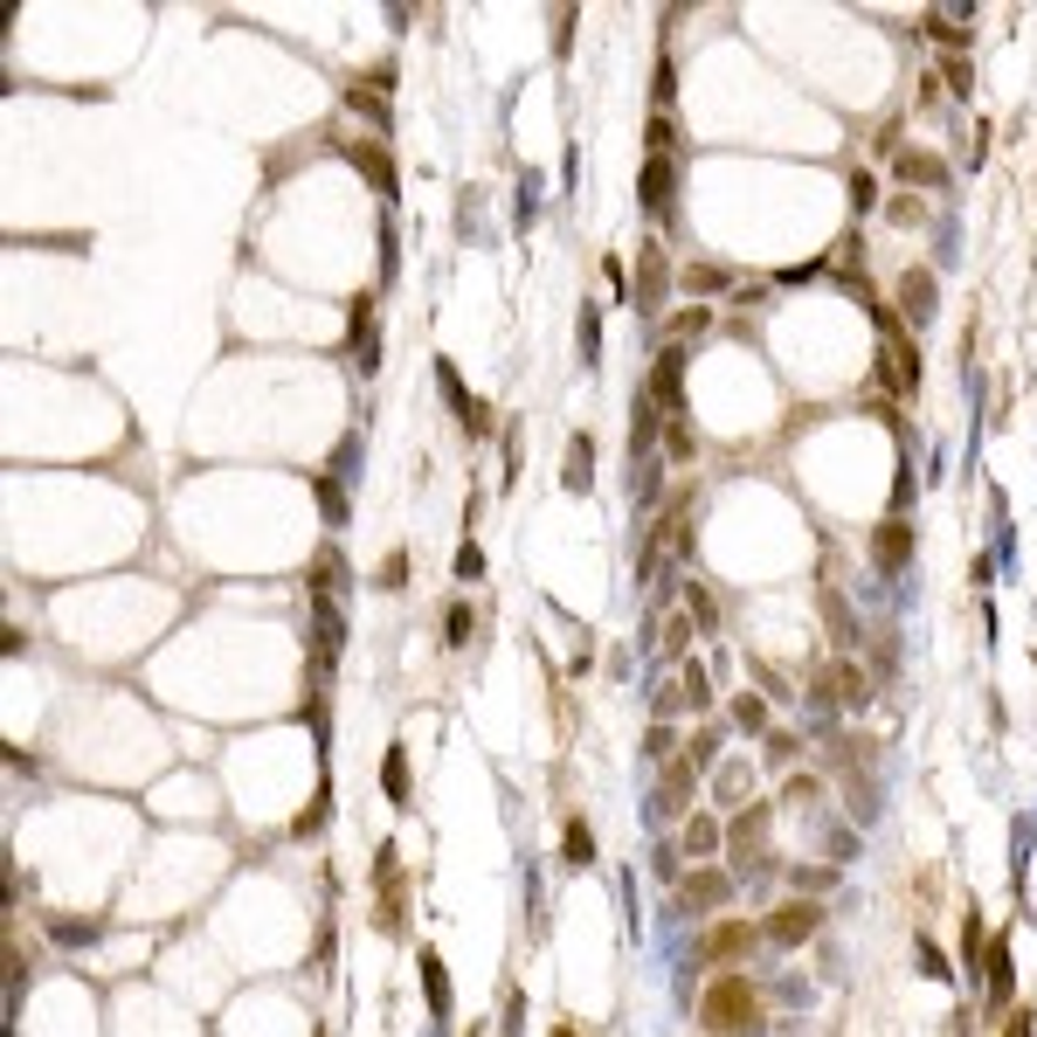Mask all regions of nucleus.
<instances>
[{
	"instance_id": "1",
	"label": "nucleus",
	"mask_w": 1037,
	"mask_h": 1037,
	"mask_svg": "<svg viewBox=\"0 0 1037 1037\" xmlns=\"http://www.w3.org/2000/svg\"><path fill=\"white\" fill-rule=\"evenodd\" d=\"M761 1017H768V1003L747 975H713L706 996H698V1030L706 1037H755Z\"/></svg>"
},
{
	"instance_id": "2",
	"label": "nucleus",
	"mask_w": 1037,
	"mask_h": 1037,
	"mask_svg": "<svg viewBox=\"0 0 1037 1037\" xmlns=\"http://www.w3.org/2000/svg\"><path fill=\"white\" fill-rule=\"evenodd\" d=\"M768 830H774V802H740L734 823H726V858H734L747 878L768 865ZM734 872V878H740Z\"/></svg>"
},
{
	"instance_id": "3",
	"label": "nucleus",
	"mask_w": 1037,
	"mask_h": 1037,
	"mask_svg": "<svg viewBox=\"0 0 1037 1037\" xmlns=\"http://www.w3.org/2000/svg\"><path fill=\"white\" fill-rule=\"evenodd\" d=\"M810 706H830V713H858V706H872V678L851 658H830V664H816L810 671Z\"/></svg>"
},
{
	"instance_id": "4",
	"label": "nucleus",
	"mask_w": 1037,
	"mask_h": 1037,
	"mask_svg": "<svg viewBox=\"0 0 1037 1037\" xmlns=\"http://www.w3.org/2000/svg\"><path fill=\"white\" fill-rule=\"evenodd\" d=\"M698 774H706V768H698V761L685 755V747H678L671 761H658V789H651V810H658V816H651V823L692 816V789H698Z\"/></svg>"
},
{
	"instance_id": "5",
	"label": "nucleus",
	"mask_w": 1037,
	"mask_h": 1037,
	"mask_svg": "<svg viewBox=\"0 0 1037 1037\" xmlns=\"http://www.w3.org/2000/svg\"><path fill=\"white\" fill-rule=\"evenodd\" d=\"M761 941H768V933H761V920H713V927L692 941V962H713V969H726V962H740V954H755Z\"/></svg>"
},
{
	"instance_id": "6",
	"label": "nucleus",
	"mask_w": 1037,
	"mask_h": 1037,
	"mask_svg": "<svg viewBox=\"0 0 1037 1037\" xmlns=\"http://www.w3.org/2000/svg\"><path fill=\"white\" fill-rule=\"evenodd\" d=\"M671 284H678L671 249H664V243H643V249H637V277H630V298H637L643 319H658V311H664V291H671Z\"/></svg>"
},
{
	"instance_id": "7",
	"label": "nucleus",
	"mask_w": 1037,
	"mask_h": 1037,
	"mask_svg": "<svg viewBox=\"0 0 1037 1037\" xmlns=\"http://www.w3.org/2000/svg\"><path fill=\"white\" fill-rule=\"evenodd\" d=\"M637 201L651 222H678V160H664V152H643V173H637Z\"/></svg>"
},
{
	"instance_id": "8",
	"label": "nucleus",
	"mask_w": 1037,
	"mask_h": 1037,
	"mask_svg": "<svg viewBox=\"0 0 1037 1037\" xmlns=\"http://www.w3.org/2000/svg\"><path fill=\"white\" fill-rule=\"evenodd\" d=\"M436 395H443V402L463 415V436H471V443H484V436H499V408H491V402H478L471 387H463V374L450 367V360H436Z\"/></svg>"
},
{
	"instance_id": "9",
	"label": "nucleus",
	"mask_w": 1037,
	"mask_h": 1037,
	"mask_svg": "<svg viewBox=\"0 0 1037 1037\" xmlns=\"http://www.w3.org/2000/svg\"><path fill=\"white\" fill-rule=\"evenodd\" d=\"M872 387H886V395H899V402H913L920 395V346L906 340V332H892L886 346H878V360H872Z\"/></svg>"
},
{
	"instance_id": "10",
	"label": "nucleus",
	"mask_w": 1037,
	"mask_h": 1037,
	"mask_svg": "<svg viewBox=\"0 0 1037 1037\" xmlns=\"http://www.w3.org/2000/svg\"><path fill=\"white\" fill-rule=\"evenodd\" d=\"M734 886H740L734 872L698 865V872H685V878H678V913H719V906L734 899Z\"/></svg>"
},
{
	"instance_id": "11",
	"label": "nucleus",
	"mask_w": 1037,
	"mask_h": 1037,
	"mask_svg": "<svg viewBox=\"0 0 1037 1037\" xmlns=\"http://www.w3.org/2000/svg\"><path fill=\"white\" fill-rule=\"evenodd\" d=\"M374 886H381V913H374V927H381V933H402V920H408V892H402V858H395V844H381V851H374Z\"/></svg>"
},
{
	"instance_id": "12",
	"label": "nucleus",
	"mask_w": 1037,
	"mask_h": 1037,
	"mask_svg": "<svg viewBox=\"0 0 1037 1037\" xmlns=\"http://www.w3.org/2000/svg\"><path fill=\"white\" fill-rule=\"evenodd\" d=\"M816 927H823V899H789V906H774V913L761 920V933L774 948H802Z\"/></svg>"
},
{
	"instance_id": "13",
	"label": "nucleus",
	"mask_w": 1037,
	"mask_h": 1037,
	"mask_svg": "<svg viewBox=\"0 0 1037 1037\" xmlns=\"http://www.w3.org/2000/svg\"><path fill=\"white\" fill-rule=\"evenodd\" d=\"M346 353L360 374H381V332H374V291H360L346 311Z\"/></svg>"
},
{
	"instance_id": "14",
	"label": "nucleus",
	"mask_w": 1037,
	"mask_h": 1037,
	"mask_svg": "<svg viewBox=\"0 0 1037 1037\" xmlns=\"http://www.w3.org/2000/svg\"><path fill=\"white\" fill-rule=\"evenodd\" d=\"M933 311H941V284H933L927 264H906V270H899V319H906V325H927Z\"/></svg>"
},
{
	"instance_id": "15",
	"label": "nucleus",
	"mask_w": 1037,
	"mask_h": 1037,
	"mask_svg": "<svg viewBox=\"0 0 1037 1037\" xmlns=\"http://www.w3.org/2000/svg\"><path fill=\"white\" fill-rule=\"evenodd\" d=\"M643 395H651L664 415H685V346H664L651 381H643Z\"/></svg>"
},
{
	"instance_id": "16",
	"label": "nucleus",
	"mask_w": 1037,
	"mask_h": 1037,
	"mask_svg": "<svg viewBox=\"0 0 1037 1037\" xmlns=\"http://www.w3.org/2000/svg\"><path fill=\"white\" fill-rule=\"evenodd\" d=\"M387 90H395V70H374V76H353L346 84V111H360V118H374V139L387 132Z\"/></svg>"
},
{
	"instance_id": "17",
	"label": "nucleus",
	"mask_w": 1037,
	"mask_h": 1037,
	"mask_svg": "<svg viewBox=\"0 0 1037 1037\" xmlns=\"http://www.w3.org/2000/svg\"><path fill=\"white\" fill-rule=\"evenodd\" d=\"M346 160L360 180H374L381 201H395V160H387V139H346Z\"/></svg>"
},
{
	"instance_id": "18",
	"label": "nucleus",
	"mask_w": 1037,
	"mask_h": 1037,
	"mask_svg": "<svg viewBox=\"0 0 1037 1037\" xmlns=\"http://www.w3.org/2000/svg\"><path fill=\"white\" fill-rule=\"evenodd\" d=\"M311 630H319V671H332L340 651H346V622H340V602H332V595H311Z\"/></svg>"
},
{
	"instance_id": "19",
	"label": "nucleus",
	"mask_w": 1037,
	"mask_h": 1037,
	"mask_svg": "<svg viewBox=\"0 0 1037 1037\" xmlns=\"http://www.w3.org/2000/svg\"><path fill=\"white\" fill-rule=\"evenodd\" d=\"M678 851H685L692 865L719 858V851H726V823H719L713 810H692V816H685V837H678Z\"/></svg>"
},
{
	"instance_id": "20",
	"label": "nucleus",
	"mask_w": 1037,
	"mask_h": 1037,
	"mask_svg": "<svg viewBox=\"0 0 1037 1037\" xmlns=\"http://www.w3.org/2000/svg\"><path fill=\"white\" fill-rule=\"evenodd\" d=\"M906 560H913V533H906V518L872 526V567H878V575H899Z\"/></svg>"
},
{
	"instance_id": "21",
	"label": "nucleus",
	"mask_w": 1037,
	"mask_h": 1037,
	"mask_svg": "<svg viewBox=\"0 0 1037 1037\" xmlns=\"http://www.w3.org/2000/svg\"><path fill=\"white\" fill-rule=\"evenodd\" d=\"M415 969H423L429 1017H436V1024H450V969H443V954H436V948H423V954H415Z\"/></svg>"
},
{
	"instance_id": "22",
	"label": "nucleus",
	"mask_w": 1037,
	"mask_h": 1037,
	"mask_svg": "<svg viewBox=\"0 0 1037 1037\" xmlns=\"http://www.w3.org/2000/svg\"><path fill=\"white\" fill-rule=\"evenodd\" d=\"M560 484H567V491H595V436H588V429H575V436H567Z\"/></svg>"
},
{
	"instance_id": "23",
	"label": "nucleus",
	"mask_w": 1037,
	"mask_h": 1037,
	"mask_svg": "<svg viewBox=\"0 0 1037 1037\" xmlns=\"http://www.w3.org/2000/svg\"><path fill=\"white\" fill-rule=\"evenodd\" d=\"M892 167L906 180V194H920V188H948V167L933 160V152H892Z\"/></svg>"
},
{
	"instance_id": "24",
	"label": "nucleus",
	"mask_w": 1037,
	"mask_h": 1037,
	"mask_svg": "<svg viewBox=\"0 0 1037 1037\" xmlns=\"http://www.w3.org/2000/svg\"><path fill=\"white\" fill-rule=\"evenodd\" d=\"M311 595H332V602L346 595V560L332 539H319V554H311Z\"/></svg>"
},
{
	"instance_id": "25",
	"label": "nucleus",
	"mask_w": 1037,
	"mask_h": 1037,
	"mask_svg": "<svg viewBox=\"0 0 1037 1037\" xmlns=\"http://www.w3.org/2000/svg\"><path fill=\"white\" fill-rule=\"evenodd\" d=\"M726 726H740V734H768V692H734V698H726Z\"/></svg>"
},
{
	"instance_id": "26",
	"label": "nucleus",
	"mask_w": 1037,
	"mask_h": 1037,
	"mask_svg": "<svg viewBox=\"0 0 1037 1037\" xmlns=\"http://www.w3.org/2000/svg\"><path fill=\"white\" fill-rule=\"evenodd\" d=\"M1009 990H1017V975H1009V941H1003V933H990V1009H1003Z\"/></svg>"
},
{
	"instance_id": "27",
	"label": "nucleus",
	"mask_w": 1037,
	"mask_h": 1037,
	"mask_svg": "<svg viewBox=\"0 0 1037 1037\" xmlns=\"http://www.w3.org/2000/svg\"><path fill=\"white\" fill-rule=\"evenodd\" d=\"M678 284H685V291H698V298H713V291H726V284H734V264H706V256H698V264L678 270Z\"/></svg>"
},
{
	"instance_id": "28",
	"label": "nucleus",
	"mask_w": 1037,
	"mask_h": 1037,
	"mask_svg": "<svg viewBox=\"0 0 1037 1037\" xmlns=\"http://www.w3.org/2000/svg\"><path fill=\"white\" fill-rule=\"evenodd\" d=\"M692 637H698V630H692V616H658V643H664L658 658L685 664V658H692Z\"/></svg>"
},
{
	"instance_id": "29",
	"label": "nucleus",
	"mask_w": 1037,
	"mask_h": 1037,
	"mask_svg": "<svg viewBox=\"0 0 1037 1037\" xmlns=\"http://www.w3.org/2000/svg\"><path fill=\"white\" fill-rule=\"evenodd\" d=\"M664 332H671V346H685V340H698V332H713V304H678L664 319Z\"/></svg>"
},
{
	"instance_id": "30",
	"label": "nucleus",
	"mask_w": 1037,
	"mask_h": 1037,
	"mask_svg": "<svg viewBox=\"0 0 1037 1037\" xmlns=\"http://www.w3.org/2000/svg\"><path fill=\"white\" fill-rule=\"evenodd\" d=\"M719 747H726V719H706V726H692V734H685V755H692L698 768H713Z\"/></svg>"
},
{
	"instance_id": "31",
	"label": "nucleus",
	"mask_w": 1037,
	"mask_h": 1037,
	"mask_svg": "<svg viewBox=\"0 0 1037 1037\" xmlns=\"http://www.w3.org/2000/svg\"><path fill=\"white\" fill-rule=\"evenodd\" d=\"M678 692H685V713H706L713 706V678H706V664H698V658L678 664Z\"/></svg>"
},
{
	"instance_id": "32",
	"label": "nucleus",
	"mask_w": 1037,
	"mask_h": 1037,
	"mask_svg": "<svg viewBox=\"0 0 1037 1037\" xmlns=\"http://www.w3.org/2000/svg\"><path fill=\"white\" fill-rule=\"evenodd\" d=\"M560 858H567V865H595V830H588V816H567V830H560Z\"/></svg>"
},
{
	"instance_id": "33",
	"label": "nucleus",
	"mask_w": 1037,
	"mask_h": 1037,
	"mask_svg": "<svg viewBox=\"0 0 1037 1037\" xmlns=\"http://www.w3.org/2000/svg\"><path fill=\"white\" fill-rule=\"evenodd\" d=\"M685 616H692V630H719V602H713V588L706 581H685Z\"/></svg>"
},
{
	"instance_id": "34",
	"label": "nucleus",
	"mask_w": 1037,
	"mask_h": 1037,
	"mask_svg": "<svg viewBox=\"0 0 1037 1037\" xmlns=\"http://www.w3.org/2000/svg\"><path fill=\"white\" fill-rule=\"evenodd\" d=\"M789 886H795V899H823L837 886V865H789Z\"/></svg>"
},
{
	"instance_id": "35",
	"label": "nucleus",
	"mask_w": 1037,
	"mask_h": 1037,
	"mask_svg": "<svg viewBox=\"0 0 1037 1037\" xmlns=\"http://www.w3.org/2000/svg\"><path fill=\"white\" fill-rule=\"evenodd\" d=\"M311 499H319V512H325V526H332V533L346 526V491H340V478H332V471H319V484H311Z\"/></svg>"
},
{
	"instance_id": "36",
	"label": "nucleus",
	"mask_w": 1037,
	"mask_h": 1037,
	"mask_svg": "<svg viewBox=\"0 0 1037 1037\" xmlns=\"http://www.w3.org/2000/svg\"><path fill=\"white\" fill-rule=\"evenodd\" d=\"M920 35H933L941 49H954V56H962V49L975 42V35H969V21H948V14H920Z\"/></svg>"
},
{
	"instance_id": "37",
	"label": "nucleus",
	"mask_w": 1037,
	"mask_h": 1037,
	"mask_svg": "<svg viewBox=\"0 0 1037 1037\" xmlns=\"http://www.w3.org/2000/svg\"><path fill=\"white\" fill-rule=\"evenodd\" d=\"M381 789H387V802H408V747L402 740L387 747V761H381Z\"/></svg>"
},
{
	"instance_id": "38",
	"label": "nucleus",
	"mask_w": 1037,
	"mask_h": 1037,
	"mask_svg": "<svg viewBox=\"0 0 1037 1037\" xmlns=\"http://www.w3.org/2000/svg\"><path fill=\"white\" fill-rule=\"evenodd\" d=\"M747 789H755V768H747V761H726V768H719V782H713L719 802H747Z\"/></svg>"
},
{
	"instance_id": "39",
	"label": "nucleus",
	"mask_w": 1037,
	"mask_h": 1037,
	"mask_svg": "<svg viewBox=\"0 0 1037 1037\" xmlns=\"http://www.w3.org/2000/svg\"><path fill=\"white\" fill-rule=\"evenodd\" d=\"M658 450H664V457H678V463H692V457H698V436H692L685 415H671V423H664V443H658Z\"/></svg>"
},
{
	"instance_id": "40",
	"label": "nucleus",
	"mask_w": 1037,
	"mask_h": 1037,
	"mask_svg": "<svg viewBox=\"0 0 1037 1037\" xmlns=\"http://www.w3.org/2000/svg\"><path fill=\"white\" fill-rule=\"evenodd\" d=\"M643 152H664V160H678V125H671L664 111H651V125H643Z\"/></svg>"
},
{
	"instance_id": "41",
	"label": "nucleus",
	"mask_w": 1037,
	"mask_h": 1037,
	"mask_svg": "<svg viewBox=\"0 0 1037 1037\" xmlns=\"http://www.w3.org/2000/svg\"><path fill=\"white\" fill-rule=\"evenodd\" d=\"M886 222H892V228H920V222H927V201H920V194H906V188H899V194L886 201Z\"/></svg>"
},
{
	"instance_id": "42",
	"label": "nucleus",
	"mask_w": 1037,
	"mask_h": 1037,
	"mask_svg": "<svg viewBox=\"0 0 1037 1037\" xmlns=\"http://www.w3.org/2000/svg\"><path fill=\"white\" fill-rule=\"evenodd\" d=\"M678 747H685V740L671 734V719H658L651 734H643V761H671V755H678Z\"/></svg>"
},
{
	"instance_id": "43",
	"label": "nucleus",
	"mask_w": 1037,
	"mask_h": 1037,
	"mask_svg": "<svg viewBox=\"0 0 1037 1037\" xmlns=\"http://www.w3.org/2000/svg\"><path fill=\"white\" fill-rule=\"evenodd\" d=\"M325 810H332V789L319 782V795H311V802H304V816L291 823V837H311V830H325Z\"/></svg>"
},
{
	"instance_id": "44",
	"label": "nucleus",
	"mask_w": 1037,
	"mask_h": 1037,
	"mask_svg": "<svg viewBox=\"0 0 1037 1037\" xmlns=\"http://www.w3.org/2000/svg\"><path fill=\"white\" fill-rule=\"evenodd\" d=\"M49 933H56L63 948H90V941H97L104 927H97V920H49Z\"/></svg>"
},
{
	"instance_id": "45",
	"label": "nucleus",
	"mask_w": 1037,
	"mask_h": 1037,
	"mask_svg": "<svg viewBox=\"0 0 1037 1037\" xmlns=\"http://www.w3.org/2000/svg\"><path fill=\"white\" fill-rule=\"evenodd\" d=\"M471 630H478V609H471V602H450V616H443V643H471Z\"/></svg>"
},
{
	"instance_id": "46",
	"label": "nucleus",
	"mask_w": 1037,
	"mask_h": 1037,
	"mask_svg": "<svg viewBox=\"0 0 1037 1037\" xmlns=\"http://www.w3.org/2000/svg\"><path fill=\"white\" fill-rule=\"evenodd\" d=\"M816 602H823V616H830V630H837V643H851V637H858V622H851V609L837 602V588H823Z\"/></svg>"
},
{
	"instance_id": "47",
	"label": "nucleus",
	"mask_w": 1037,
	"mask_h": 1037,
	"mask_svg": "<svg viewBox=\"0 0 1037 1037\" xmlns=\"http://www.w3.org/2000/svg\"><path fill=\"white\" fill-rule=\"evenodd\" d=\"M581 360H588V367L602 360V311H595V304H581Z\"/></svg>"
},
{
	"instance_id": "48",
	"label": "nucleus",
	"mask_w": 1037,
	"mask_h": 1037,
	"mask_svg": "<svg viewBox=\"0 0 1037 1037\" xmlns=\"http://www.w3.org/2000/svg\"><path fill=\"white\" fill-rule=\"evenodd\" d=\"M982 954H990V941H982V913H969V920H962V962L982 969Z\"/></svg>"
},
{
	"instance_id": "49",
	"label": "nucleus",
	"mask_w": 1037,
	"mask_h": 1037,
	"mask_svg": "<svg viewBox=\"0 0 1037 1037\" xmlns=\"http://www.w3.org/2000/svg\"><path fill=\"white\" fill-rule=\"evenodd\" d=\"M941 84H948L954 97H969V90H975V70H969V56H948V63H941Z\"/></svg>"
},
{
	"instance_id": "50",
	"label": "nucleus",
	"mask_w": 1037,
	"mask_h": 1037,
	"mask_svg": "<svg viewBox=\"0 0 1037 1037\" xmlns=\"http://www.w3.org/2000/svg\"><path fill=\"white\" fill-rule=\"evenodd\" d=\"M878 207V180L872 173H851V215H872Z\"/></svg>"
},
{
	"instance_id": "51",
	"label": "nucleus",
	"mask_w": 1037,
	"mask_h": 1037,
	"mask_svg": "<svg viewBox=\"0 0 1037 1037\" xmlns=\"http://www.w3.org/2000/svg\"><path fill=\"white\" fill-rule=\"evenodd\" d=\"M913 962H920V969H927L933 982H941V975H948V954H941V948H933V941H927V933H920V941H913Z\"/></svg>"
},
{
	"instance_id": "52",
	"label": "nucleus",
	"mask_w": 1037,
	"mask_h": 1037,
	"mask_svg": "<svg viewBox=\"0 0 1037 1037\" xmlns=\"http://www.w3.org/2000/svg\"><path fill=\"white\" fill-rule=\"evenodd\" d=\"M499 1030H505V1037L526 1030V996H518V990H505V1017H499Z\"/></svg>"
},
{
	"instance_id": "53",
	"label": "nucleus",
	"mask_w": 1037,
	"mask_h": 1037,
	"mask_svg": "<svg viewBox=\"0 0 1037 1037\" xmlns=\"http://www.w3.org/2000/svg\"><path fill=\"white\" fill-rule=\"evenodd\" d=\"M671 90H678V70H671V56H658V84H651V104H658V111L671 104Z\"/></svg>"
},
{
	"instance_id": "54",
	"label": "nucleus",
	"mask_w": 1037,
	"mask_h": 1037,
	"mask_svg": "<svg viewBox=\"0 0 1037 1037\" xmlns=\"http://www.w3.org/2000/svg\"><path fill=\"white\" fill-rule=\"evenodd\" d=\"M816 795H823V782H816V774H795V782L782 789V802H795V810H802V802H816Z\"/></svg>"
},
{
	"instance_id": "55",
	"label": "nucleus",
	"mask_w": 1037,
	"mask_h": 1037,
	"mask_svg": "<svg viewBox=\"0 0 1037 1037\" xmlns=\"http://www.w3.org/2000/svg\"><path fill=\"white\" fill-rule=\"evenodd\" d=\"M996 1037H1037V1009H1009Z\"/></svg>"
},
{
	"instance_id": "56",
	"label": "nucleus",
	"mask_w": 1037,
	"mask_h": 1037,
	"mask_svg": "<svg viewBox=\"0 0 1037 1037\" xmlns=\"http://www.w3.org/2000/svg\"><path fill=\"white\" fill-rule=\"evenodd\" d=\"M402 581H408V554H387V560H381V588H387V595H395Z\"/></svg>"
},
{
	"instance_id": "57",
	"label": "nucleus",
	"mask_w": 1037,
	"mask_h": 1037,
	"mask_svg": "<svg viewBox=\"0 0 1037 1037\" xmlns=\"http://www.w3.org/2000/svg\"><path fill=\"white\" fill-rule=\"evenodd\" d=\"M567 35H575V8H560V14H554V56H567V49H575Z\"/></svg>"
},
{
	"instance_id": "58",
	"label": "nucleus",
	"mask_w": 1037,
	"mask_h": 1037,
	"mask_svg": "<svg viewBox=\"0 0 1037 1037\" xmlns=\"http://www.w3.org/2000/svg\"><path fill=\"white\" fill-rule=\"evenodd\" d=\"M457 575L478 581V575H484V547H457Z\"/></svg>"
},
{
	"instance_id": "59",
	"label": "nucleus",
	"mask_w": 1037,
	"mask_h": 1037,
	"mask_svg": "<svg viewBox=\"0 0 1037 1037\" xmlns=\"http://www.w3.org/2000/svg\"><path fill=\"white\" fill-rule=\"evenodd\" d=\"M795 747H802L795 734H768V755H774V768H789V761H795Z\"/></svg>"
},
{
	"instance_id": "60",
	"label": "nucleus",
	"mask_w": 1037,
	"mask_h": 1037,
	"mask_svg": "<svg viewBox=\"0 0 1037 1037\" xmlns=\"http://www.w3.org/2000/svg\"><path fill=\"white\" fill-rule=\"evenodd\" d=\"M554 1037H588V1030H575V1024H560V1030H554Z\"/></svg>"
},
{
	"instance_id": "61",
	"label": "nucleus",
	"mask_w": 1037,
	"mask_h": 1037,
	"mask_svg": "<svg viewBox=\"0 0 1037 1037\" xmlns=\"http://www.w3.org/2000/svg\"><path fill=\"white\" fill-rule=\"evenodd\" d=\"M471 1037H484V1024H478V1030H471Z\"/></svg>"
}]
</instances>
